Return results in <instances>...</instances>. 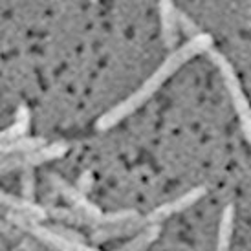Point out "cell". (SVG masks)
I'll use <instances>...</instances> for the list:
<instances>
[{
    "mask_svg": "<svg viewBox=\"0 0 251 251\" xmlns=\"http://www.w3.org/2000/svg\"><path fill=\"white\" fill-rule=\"evenodd\" d=\"M21 251H31V250H29V246H28V244H22Z\"/></svg>",
    "mask_w": 251,
    "mask_h": 251,
    "instance_id": "cell-15",
    "label": "cell"
},
{
    "mask_svg": "<svg viewBox=\"0 0 251 251\" xmlns=\"http://www.w3.org/2000/svg\"><path fill=\"white\" fill-rule=\"evenodd\" d=\"M161 231V226H149V227H145V229H141L140 233H136L126 244H123L121 248H118V250L114 251H141L145 250L147 246H151L158 238V235H160Z\"/></svg>",
    "mask_w": 251,
    "mask_h": 251,
    "instance_id": "cell-12",
    "label": "cell"
},
{
    "mask_svg": "<svg viewBox=\"0 0 251 251\" xmlns=\"http://www.w3.org/2000/svg\"><path fill=\"white\" fill-rule=\"evenodd\" d=\"M211 61L215 63V66L218 68L220 75H222L224 83H226V88L229 92L231 103L235 106V112L238 116V121H240V126H242V132H244L246 140L251 143V105L248 98H246L244 90H242V84L238 81L237 74L233 70L231 63L218 51H211Z\"/></svg>",
    "mask_w": 251,
    "mask_h": 251,
    "instance_id": "cell-2",
    "label": "cell"
},
{
    "mask_svg": "<svg viewBox=\"0 0 251 251\" xmlns=\"http://www.w3.org/2000/svg\"><path fill=\"white\" fill-rule=\"evenodd\" d=\"M68 152V145L64 141H55V143H48L46 147H42L35 152L29 154H21V156H4L2 160V173H7L11 169H31L35 165H42L46 161L57 160V158H63L64 154Z\"/></svg>",
    "mask_w": 251,
    "mask_h": 251,
    "instance_id": "cell-4",
    "label": "cell"
},
{
    "mask_svg": "<svg viewBox=\"0 0 251 251\" xmlns=\"http://www.w3.org/2000/svg\"><path fill=\"white\" fill-rule=\"evenodd\" d=\"M33 195H35V176L31 169L22 171V198L33 202Z\"/></svg>",
    "mask_w": 251,
    "mask_h": 251,
    "instance_id": "cell-13",
    "label": "cell"
},
{
    "mask_svg": "<svg viewBox=\"0 0 251 251\" xmlns=\"http://www.w3.org/2000/svg\"><path fill=\"white\" fill-rule=\"evenodd\" d=\"M160 21H161V39L165 46L175 51V46L178 42V24H180V9L173 4L163 0L160 2Z\"/></svg>",
    "mask_w": 251,
    "mask_h": 251,
    "instance_id": "cell-7",
    "label": "cell"
},
{
    "mask_svg": "<svg viewBox=\"0 0 251 251\" xmlns=\"http://www.w3.org/2000/svg\"><path fill=\"white\" fill-rule=\"evenodd\" d=\"M92 187H94V175H92L90 171H84L83 175L79 176V180H77V189L83 195H86Z\"/></svg>",
    "mask_w": 251,
    "mask_h": 251,
    "instance_id": "cell-14",
    "label": "cell"
},
{
    "mask_svg": "<svg viewBox=\"0 0 251 251\" xmlns=\"http://www.w3.org/2000/svg\"><path fill=\"white\" fill-rule=\"evenodd\" d=\"M149 227L143 216H138V218H132V220H126V222H119V224H112V226H106V227H99V229H94L90 235L92 242H106V240H112V238H119L125 237V235H136L140 233L141 229Z\"/></svg>",
    "mask_w": 251,
    "mask_h": 251,
    "instance_id": "cell-6",
    "label": "cell"
},
{
    "mask_svg": "<svg viewBox=\"0 0 251 251\" xmlns=\"http://www.w3.org/2000/svg\"><path fill=\"white\" fill-rule=\"evenodd\" d=\"M233 226H235V209H233V205H227L224 209L222 216H220L215 251H229L231 237H233Z\"/></svg>",
    "mask_w": 251,
    "mask_h": 251,
    "instance_id": "cell-10",
    "label": "cell"
},
{
    "mask_svg": "<svg viewBox=\"0 0 251 251\" xmlns=\"http://www.w3.org/2000/svg\"><path fill=\"white\" fill-rule=\"evenodd\" d=\"M211 48H213V37H211L209 33H202V35L195 37V39H189L185 44H181L180 48H176L175 51H171V55L156 68V72L147 79L145 83L141 84L138 90L132 92V96H128V98L123 99L121 103H118L116 106H112L110 110L105 112V114L98 119V123H96L98 130H108L112 126H116L119 121H123L126 116H130L132 112L138 110L147 99L152 98L161 84L165 83L175 72L180 70L187 61H191L193 57L200 55V53L209 51Z\"/></svg>",
    "mask_w": 251,
    "mask_h": 251,
    "instance_id": "cell-1",
    "label": "cell"
},
{
    "mask_svg": "<svg viewBox=\"0 0 251 251\" xmlns=\"http://www.w3.org/2000/svg\"><path fill=\"white\" fill-rule=\"evenodd\" d=\"M6 216L7 220L15 224L17 227L28 231L29 235H33L41 242L51 246L57 251H99L96 248H92V246L84 244V242H77V240H70V238L63 237L53 227H46L44 224H39L37 220H31L28 216H22L19 213H13V211H7Z\"/></svg>",
    "mask_w": 251,
    "mask_h": 251,
    "instance_id": "cell-3",
    "label": "cell"
},
{
    "mask_svg": "<svg viewBox=\"0 0 251 251\" xmlns=\"http://www.w3.org/2000/svg\"><path fill=\"white\" fill-rule=\"evenodd\" d=\"M0 198H2V203H4V207H6L7 211L19 213V215H22V216H28L31 220L41 222V220H46L50 216L48 209L35 202H29V200H24V198H15V196H11L9 193H2Z\"/></svg>",
    "mask_w": 251,
    "mask_h": 251,
    "instance_id": "cell-8",
    "label": "cell"
},
{
    "mask_svg": "<svg viewBox=\"0 0 251 251\" xmlns=\"http://www.w3.org/2000/svg\"><path fill=\"white\" fill-rule=\"evenodd\" d=\"M205 193H207V189L203 187V185H200V187H195V189H191V191H187V193H183V195H180L178 198L171 200V202L161 203L158 207H154L149 215L143 216L147 226H161V222L167 220L169 216L176 215V213H181V211H185L187 207H191V205H195Z\"/></svg>",
    "mask_w": 251,
    "mask_h": 251,
    "instance_id": "cell-5",
    "label": "cell"
},
{
    "mask_svg": "<svg viewBox=\"0 0 251 251\" xmlns=\"http://www.w3.org/2000/svg\"><path fill=\"white\" fill-rule=\"evenodd\" d=\"M46 145L48 143L42 140V138H28V136H24L21 140L2 145V154L4 156H21V154L35 152V151H39V149H42V147Z\"/></svg>",
    "mask_w": 251,
    "mask_h": 251,
    "instance_id": "cell-11",
    "label": "cell"
},
{
    "mask_svg": "<svg viewBox=\"0 0 251 251\" xmlns=\"http://www.w3.org/2000/svg\"><path fill=\"white\" fill-rule=\"evenodd\" d=\"M29 121H31V114H29V108L24 103L19 106V110L15 114V123L11 126H7L6 130L2 132L0 140H2V145L6 143H11V141H17L24 138L26 132L29 128Z\"/></svg>",
    "mask_w": 251,
    "mask_h": 251,
    "instance_id": "cell-9",
    "label": "cell"
}]
</instances>
